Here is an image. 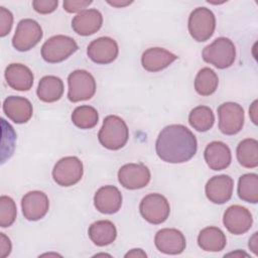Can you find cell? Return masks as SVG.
<instances>
[{"mask_svg":"<svg viewBox=\"0 0 258 258\" xmlns=\"http://www.w3.org/2000/svg\"><path fill=\"white\" fill-rule=\"evenodd\" d=\"M158 157L168 163H183L191 159L198 150L194 133L184 125L171 124L164 127L155 142Z\"/></svg>","mask_w":258,"mask_h":258,"instance_id":"6da1fadb","label":"cell"},{"mask_svg":"<svg viewBox=\"0 0 258 258\" xmlns=\"http://www.w3.org/2000/svg\"><path fill=\"white\" fill-rule=\"evenodd\" d=\"M129 138V129L125 121L116 115L107 116L98 133L100 143L107 149L118 150L124 147Z\"/></svg>","mask_w":258,"mask_h":258,"instance_id":"7a4b0ae2","label":"cell"},{"mask_svg":"<svg viewBox=\"0 0 258 258\" xmlns=\"http://www.w3.org/2000/svg\"><path fill=\"white\" fill-rule=\"evenodd\" d=\"M203 59L214 67L223 70L231 67L236 59V47L227 37H218L203 50Z\"/></svg>","mask_w":258,"mask_h":258,"instance_id":"3957f363","label":"cell"},{"mask_svg":"<svg viewBox=\"0 0 258 258\" xmlns=\"http://www.w3.org/2000/svg\"><path fill=\"white\" fill-rule=\"evenodd\" d=\"M187 26L188 32L195 40L207 41L212 37L216 28L215 14L207 7H198L190 12Z\"/></svg>","mask_w":258,"mask_h":258,"instance_id":"277c9868","label":"cell"},{"mask_svg":"<svg viewBox=\"0 0 258 258\" xmlns=\"http://www.w3.org/2000/svg\"><path fill=\"white\" fill-rule=\"evenodd\" d=\"M76 40L68 35H54L48 38L41 46V56L49 63H56L67 59L78 50Z\"/></svg>","mask_w":258,"mask_h":258,"instance_id":"5b68a950","label":"cell"},{"mask_svg":"<svg viewBox=\"0 0 258 258\" xmlns=\"http://www.w3.org/2000/svg\"><path fill=\"white\" fill-rule=\"evenodd\" d=\"M68 98L71 102L90 100L96 93L95 78L85 70H76L68 77Z\"/></svg>","mask_w":258,"mask_h":258,"instance_id":"8992f818","label":"cell"},{"mask_svg":"<svg viewBox=\"0 0 258 258\" xmlns=\"http://www.w3.org/2000/svg\"><path fill=\"white\" fill-rule=\"evenodd\" d=\"M139 211L148 223L159 225L167 220L170 213V206L164 196L160 194H149L141 200Z\"/></svg>","mask_w":258,"mask_h":258,"instance_id":"52a82bcc","label":"cell"},{"mask_svg":"<svg viewBox=\"0 0 258 258\" xmlns=\"http://www.w3.org/2000/svg\"><path fill=\"white\" fill-rule=\"evenodd\" d=\"M83 162L77 156L60 158L52 169L53 180L61 186H72L79 182L83 176Z\"/></svg>","mask_w":258,"mask_h":258,"instance_id":"ba28073f","label":"cell"},{"mask_svg":"<svg viewBox=\"0 0 258 258\" xmlns=\"http://www.w3.org/2000/svg\"><path fill=\"white\" fill-rule=\"evenodd\" d=\"M42 29L37 21L25 18L18 22L12 38V45L18 51H27L42 38Z\"/></svg>","mask_w":258,"mask_h":258,"instance_id":"9c48e42d","label":"cell"},{"mask_svg":"<svg viewBox=\"0 0 258 258\" xmlns=\"http://www.w3.org/2000/svg\"><path fill=\"white\" fill-rule=\"evenodd\" d=\"M219 129L225 135H235L244 125V109L234 102H226L218 108Z\"/></svg>","mask_w":258,"mask_h":258,"instance_id":"30bf717a","label":"cell"},{"mask_svg":"<svg viewBox=\"0 0 258 258\" xmlns=\"http://www.w3.org/2000/svg\"><path fill=\"white\" fill-rule=\"evenodd\" d=\"M150 178L149 168L142 163H127L118 171V180L127 189L142 188L148 184Z\"/></svg>","mask_w":258,"mask_h":258,"instance_id":"8fae6325","label":"cell"},{"mask_svg":"<svg viewBox=\"0 0 258 258\" xmlns=\"http://www.w3.org/2000/svg\"><path fill=\"white\" fill-rule=\"evenodd\" d=\"M119 53L117 42L108 36L94 39L87 48V54L91 60L98 64L113 62Z\"/></svg>","mask_w":258,"mask_h":258,"instance_id":"7c38bea8","label":"cell"},{"mask_svg":"<svg viewBox=\"0 0 258 258\" xmlns=\"http://www.w3.org/2000/svg\"><path fill=\"white\" fill-rule=\"evenodd\" d=\"M223 223L230 233L234 235H242L250 230L253 218L248 209L239 205H234L225 211Z\"/></svg>","mask_w":258,"mask_h":258,"instance_id":"4fadbf2b","label":"cell"},{"mask_svg":"<svg viewBox=\"0 0 258 258\" xmlns=\"http://www.w3.org/2000/svg\"><path fill=\"white\" fill-rule=\"evenodd\" d=\"M154 244L157 250L164 254L177 255L185 249L186 241L184 235L179 230L164 228L156 233Z\"/></svg>","mask_w":258,"mask_h":258,"instance_id":"5bb4252c","label":"cell"},{"mask_svg":"<svg viewBox=\"0 0 258 258\" xmlns=\"http://www.w3.org/2000/svg\"><path fill=\"white\" fill-rule=\"evenodd\" d=\"M21 208L22 214L26 220L38 221L48 212L49 201L43 191L31 190L23 196Z\"/></svg>","mask_w":258,"mask_h":258,"instance_id":"9a60e30c","label":"cell"},{"mask_svg":"<svg viewBox=\"0 0 258 258\" xmlns=\"http://www.w3.org/2000/svg\"><path fill=\"white\" fill-rule=\"evenodd\" d=\"M234 180L226 174L211 177L205 187L206 196L210 202L218 205L227 203L233 195Z\"/></svg>","mask_w":258,"mask_h":258,"instance_id":"2e32d148","label":"cell"},{"mask_svg":"<svg viewBox=\"0 0 258 258\" xmlns=\"http://www.w3.org/2000/svg\"><path fill=\"white\" fill-rule=\"evenodd\" d=\"M94 205L102 214H115L122 206V195L116 186L104 185L96 191L94 196Z\"/></svg>","mask_w":258,"mask_h":258,"instance_id":"e0dca14e","label":"cell"},{"mask_svg":"<svg viewBox=\"0 0 258 258\" xmlns=\"http://www.w3.org/2000/svg\"><path fill=\"white\" fill-rule=\"evenodd\" d=\"M3 112L14 123L22 124L32 117L33 108L30 101L24 97L9 96L3 102Z\"/></svg>","mask_w":258,"mask_h":258,"instance_id":"ac0fdd59","label":"cell"},{"mask_svg":"<svg viewBox=\"0 0 258 258\" xmlns=\"http://www.w3.org/2000/svg\"><path fill=\"white\" fill-rule=\"evenodd\" d=\"M103 24V16L97 9H86L77 14L72 20L74 31L80 35L88 36L96 33Z\"/></svg>","mask_w":258,"mask_h":258,"instance_id":"d6986e66","label":"cell"},{"mask_svg":"<svg viewBox=\"0 0 258 258\" xmlns=\"http://www.w3.org/2000/svg\"><path fill=\"white\" fill-rule=\"evenodd\" d=\"M204 156L208 166L213 170H223L227 168L232 161L231 150L229 146L222 141L209 143L205 149Z\"/></svg>","mask_w":258,"mask_h":258,"instance_id":"ffe728a7","label":"cell"},{"mask_svg":"<svg viewBox=\"0 0 258 258\" xmlns=\"http://www.w3.org/2000/svg\"><path fill=\"white\" fill-rule=\"evenodd\" d=\"M176 58L174 53L162 47H150L142 53L141 63L146 71L156 73L167 68Z\"/></svg>","mask_w":258,"mask_h":258,"instance_id":"44dd1931","label":"cell"},{"mask_svg":"<svg viewBox=\"0 0 258 258\" xmlns=\"http://www.w3.org/2000/svg\"><path fill=\"white\" fill-rule=\"evenodd\" d=\"M5 79L10 88L16 91H28L33 85V74L21 63H10L5 70Z\"/></svg>","mask_w":258,"mask_h":258,"instance_id":"7402d4cb","label":"cell"},{"mask_svg":"<svg viewBox=\"0 0 258 258\" xmlns=\"http://www.w3.org/2000/svg\"><path fill=\"white\" fill-rule=\"evenodd\" d=\"M88 234L95 245L103 247L115 241L117 237V230L111 221L100 220L94 222L89 227Z\"/></svg>","mask_w":258,"mask_h":258,"instance_id":"603a6c76","label":"cell"},{"mask_svg":"<svg viewBox=\"0 0 258 258\" xmlns=\"http://www.w3.org/2000/svg\"><path fill=\"white\" fill-rule=\"evenodd\" d=\"M198 244L204 251L220 252L225 248L227 238L220 228L210 226L200 232Z\"/></svg>","mask_w":258,"mask_h":258,"instance_id":"cb8c5ba5","label":"cell"},{"mask_svg":"<svg viewBox=\"0 0 258 258\" xmlns=\"http://www.w3.org/2000/svg\"><path fill=\"white\" fill-rule=\"evenodd\" d=\"M36 94L38 99L42 102H56L62 97L63 83L58 77L45 76L39 81Z\"/></svg>","mask_w":258,"mask_h":258,"instance_id":"d4e9b609","label":"cell"},{"mask_svg":"<svg viewBox=\"0 0 258 258\" xmlns=\"http://www.w3.org/2000/svg\"><path fill=\"white\" fill-rule=\"evenodd\" d=\"M237 159L246 168L258 166V141L253 138L242 140L237 146Z\"/></svg>","mask_w":258,"mask_h":258,"instance_id":"484cf974","label":"cell"},{"mask_svg":"<svg viewBox=\"0 0 258 258\" xmlns=\"http://www.w3.org/2000/svg\"><path fill=\"white\" fill-rule=\"evenodd\" d=\"M189 125L199 132L210 130L215 123V115L208 106H198L188 115Z\"/></svg>","mask_w":258,"mask_h":258,"instance_id":"4316f807","label":"cell"},{"mask_svg":"<svg viewBox=\"0 0 258 258\" xmlns=\"http://www.w3.org/2000/svg\"><path fill=\"white\" fill-rule=\"evenodd\" d=\"M219 85L217 74L210 68H203L199 71L195 79V89L201 96L214 94Z\"/></svg>","mask_w":258,"mask_h":258,"instance_id":"83f0119b","label":"cell"},{"mask_svg":"<svg viewBox=\"0 0 258 258\" xmlns=\"http://www.w3.org/2000/svg\"><path fill=\"white\" fill-rule=\"evenodd\" d=\"M238 196L244 202L258 203V175L256 173H245L240 176Z\"/></svg>","mask_w":258,"mask_h":258,"instance_id":"f1b7e54d","label":"cell"},{"mask_svg":"<svg viewBox=\"0 0 258 258\" xmlns=\"http://www.w3.org/2000/svg\"><path fill=\"white\" fill-rule=\"evenodd\" d=\"M98 111L92 106H79L72 113L73 123L81 129H91L95 127L98 123Z\"/></svg>","mask_w":258,"mask_h":258,"instance_id":"f546056e","label":"cell"},{"mask_svg":"<svg viewBox=\"0 0 258 258\" xmlns=\"http://www.w3.org/2000/svg\"><path fill=\"white\" fill-rule=\"evenodd\" d=\"M17 209L15 202L8 196L0 197V226L2 228L10 227L16 219Z\"/></svg>","mask_w":258,"mask_h":258,"instance_id":"4dcf8cb0","label":"cell"},{"mask_svg":"<svg viewBox=\"0 0 258 258\" xmlns=\"http://www.w3.org/2000/svg\"><path fill=\"white\" fill-rule=\"evenodd\" d=\"M13 24V15L12 13L6 9L5 7H0V36H6Z\"/></svg>","mask_w":258,"mask_h":258,"instance_id":"1f68e13d","label":"cell"},{"mask_svg":"<svg viewBox=\"0 0 258 258\" xmlns=\"http://www.w3.org/2000/svg\"><path fill=\"white\" fill-rule=\"evenodd\" d=\"M58 5L57 0H34L32 1L33 9L40 14H48L53 12Z\"/></svg>","mask_w":258,"mask_h":258,"instance_id":"d6a6232c","label":"cell"},{"mask_svg":"<svg viewBox=\"0 0 258 258\" xmlns=\"http://www.w3.org/2000/svg\"><path fill=\"white\" fill-rule=\"evenodd\" d=\"M93 3L92 0H64L63 9L69 13H77L86 10Z\"/></svg>","mask_w":258,"mask_h":258,"instance_id":"836d02e7","label":"cell"},{"mask_svg":"<svg viewBox=\"0 0 258 258\" xmlns=\"http://www.w3.org/2000/svg\"><path fill=\"white\" fill-rule=\"evenodd\" d=\"M11 247L10 239L4 233H0V257L5 258L8 256L11 252Z\"/></svg>","mask_w":258,"mask_h":258,"instance_id":"e575fe53","label":"cell"},{"mask_svg":"<svg viewBox=\"0 0 258 258\" xmlns=\"http://www.w3.org/2000/svg\"><path fill=\"white\" fill-rule=\"evenodd\" d=\"M257 232H255L254 234H253V236L250 238V240H249V248L251 249V251L255 254V255H257V253H258V239H257Z\"/></svg>","mask_w":258,"mask_h":258,"instance_id":"d590c367","label":"cell"},{"mask_svg":"<svg viewBox=\"0 0 258 258\" xmlns=\"http://www.w3.org/2000/svg\"><path fill=\"white\" fill-rule=\"evenodd\" d=\"M257 104H258V102H257V100H255L249 109V115L254 124L258 123L257 122Z\"/></svg>","mask_w":258,"mask_h":258,"instance_id":"8d00e7d4","label":"cell"},{"mask_svg":"<svg viewBox=\"0 0 258 258\" xmlns=\"http://www.w3.org/2000/svg\"><path fill=\"white\" fill-rule=\"evenodd\" d=\"M146 253L142 249H132L125 254V257H146Z\"/></svg>","mask_w":258,"mask_h":258,"instance_id":"74e56055","label":"cell"},{"mask_svg":"<svg viewBox=\"0 0 258 258\" xmlns=\"http://www.w3.org/2000/svg\"><path fill=\"white\" fill-rule=\"evenodd\" d=\"M132 3V1H108V4L114 6V7H118V8H121V7H125L127 5H130Z\"/></svg>","mask_w":258,"mask_h":258,"instance_id":"f35d334b","label":"cell"},{"mask_svg":"<svg viewBox=\"0 0 258 258\" xmlns=\"http://www.w3.org/2000/svg\"><path fill=\"white\" fill-rule=\"evenodd\" d=\"M230 255H234V256H236V255H239V256H241V255H244V256H248L246 253H244V252H242V253H229V254H227V256H230Z\"/></svg>","mask_w":258,"mask_h":258,"instance_id":"ab89813d","label":"cell"}]
</instances>
